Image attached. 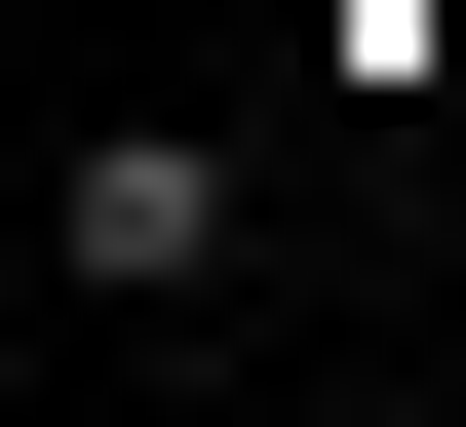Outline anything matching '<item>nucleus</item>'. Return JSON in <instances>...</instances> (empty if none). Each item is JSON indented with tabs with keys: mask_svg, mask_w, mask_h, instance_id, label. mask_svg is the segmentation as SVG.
<instances>
[{
	"mask_svg": "<svg viewBox=\"0 0 466 427\" xmlns=\"http://www.w3.org/2000/svg\"><path fill=\"white\" fill-rule=\"evenodd\" d=\"M39 311H116V350L233 311V117H78V156H39Z\"/></svg>",
	"mask_w": 466,
	"mask_h": 427,
	"instance_id": "f257e3e1",
	"label": "nucleus"
}]
</instances>
